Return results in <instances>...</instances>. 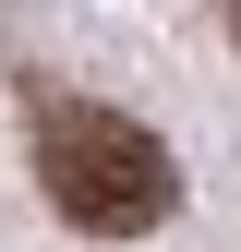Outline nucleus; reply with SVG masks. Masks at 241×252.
<instances>
[{"mask_svg": "<svg viewBox=\"0 0 241 252\" xmlns=\"http://www.w3.org/2000/svg\"><path fill=\"white\" fill-rule=\"evenodd\" d=\"M37 180H48V204L73 216L84 240H145V228H169V204H181L169 144L145 132V120L97 108V96H60L37 120Z\"/></svg>", "mask_w": 241, "mask_h": 252, "instance_id": "f257e3e1", "label": "nucleus"}, {"mask_svg": "<svg viewBox=\"0 0 241 252\" xmlns=\"http://www.w3.org/2000/svg\"><path fill=\"white\" fill-rule=\"evenodd\" d=\"M229 36H241V0H229Z\"/></svg>", "mask_w": 241, "mask_h": 252, "instance_id": "f03ea898", "label": "nucleus"}]
</instances>
